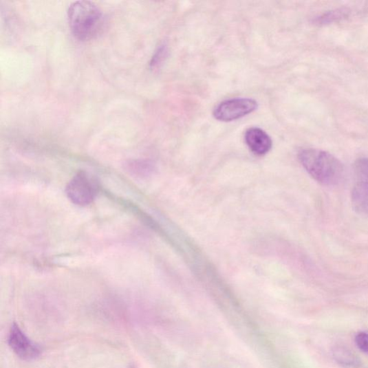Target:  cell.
Returning <instances> with one entry per match:
<instances>
[{"label": "cell", "mask_w": 368, "mask_h": 368, "mask_svg": "<svg viewBox=\"0 0 368 368\" xmlns=\"http://www.w3.org/2000/svg\"><path fill=\"white\" fill-rule=\"evenodd\" d=\"M299 159L311 177L325 186L338 184L344 175V166L339 160L328 152L317 149H303Z\"/></svg>", "instance_id": "6da1fadb"}, {"label": "cell", "mask_w": 368, "mask_h": 368, "mask_svg": "<svg viewBox=\"0 0 368 368\" xmlns=\"http://www.w3.org/2000/svg\"><path fill=\"white\" fill-rule=\"evenodd\" d=\"M68 21L77 39L88 41L98 34L104 23V15L94 3L77 1L69 8Z\"/></svg>", "instance_id": "7a4b0ae2"}, {"label": "cell", "mask_w": 368, "mask_h": 368, "mask_svg": "<svg viewBox=\"0 0 368 368\" xmlns=\"http://www.w3.org/2000/svg\"><path fill=\"white\" fill-rule=\"evenodd\" d=\"M98 191L97 180L85 171L76 173L67 187L69 199L78 206L90 204L97 197Z\"/></svg>", "instance_id": "3957f363"}, {"label": "cell", "mask_w": 368, "mask_h": 368, "mask_svg": "<svg viewBox=\"0 0 368 368\" xmlns=\"http://www.w3.org/2000/svg\"><path fill=\"white\" fill-rule=\"evenodd\" d=\"M258 102L250 98H235L219 103L214 109L213 116L217 120L230 122L253 113Z\"/></svg>", "instance_id": "277c9868"}, {"label": "cell", "mask_w": 368, "mask_h": 368, "mask_svg": "<svg viewBox=\"0 0 368 368\" xmlns=\"http://www.w3.org/2000/svg\"><path fill=\"white\" fill-rule=\"evenodd\" d=\"M356 182L351 202L360 215L368 216V158H362L355 164Z\"/></svg>", "instance_id": "5b68a950"}, {"label": "cell", "mask_w": 368, "mask_h": 368, "mask_svg": "<svg viewBox=\"0 0 368 368\" xmlns=\"http://www.w3.org/2000/svg\"><path fill=\"white\" fill-rule=\"evenodd\" d=\"M8 344L14 354L25 361L34 360L42 354L41 347L28 338L20 327L15 323L10 329Z\"/></svg>", "instance_id": "8992f818"}, {"label": "cell", "mask_w": 368, "mask_h": 368, "mask_svg": "<svg viewBox=\"0 0 368 368\" xmlns=\"http://www.w3.org/2000/svg\"><path fill=\"white\" fill-rule=\"evenodd\" d=\"M245 140L250 151L259 155L268 153L273 145L270 137L259 127L249 128Z\"/></svg>", "instance_id": "52a82bcc"}, {"label": "cell", "mask_w": 368, "mask_h": 368, "mask_svg": "<svg viewBox=\"0 0 368 368\" xmlns=\"http://www.w3.org/2000/svg\"><path fill=\"white\" fill-rule=\"evenodd\" d=\"M332 355L334 359L344 367H358L361 363L353 351L343 346L334 347Z\"/></svg>", "instance_id": "ba28073f"}, {"label": "cell", "mask_w": 368, "mask_h": 368, "mask_svg": "<svg viewBox=\"0 0 368 368\" xmlns=\"http://www.w3.org/2000/svg\"><path fill=\"white\" fill-rule=\"evenodd\" d=\"M349 10L347 9H339L328 12L317 19L316 22L320 24H327L336 22L348 17Z\"/></svg>", "instance_id": "9c48e42d"}, {"label": "cell", "mask_w": 368, "mask_h": 368, "mask_svg": "<svg viewBox=\"0 0 368 368\" xmlns=\"http://www.w3.org/2000/svg\"><path fill=\"white\" fill-rule=\"evenodd\" d=\"M167 54L166 46L162 45L160 46L152 58L151 67L152 68L158 67L165 59Z\"/></svg>", "instance_id": "30bf717a"}, {"label": "cell", "mask_w": 368, "mask_h": 368, "mask_svg": "<svg viewBox=\"0 0 368 368\" xmlns=\"http://www.w3.org/2000/svg\"><path fill=\"white\" fill-rule=\"evenodd\" d=\"M356 343L360 350L365 354H368V333H358L356 335Z\"/></svg>", "instance_id": "8fae6325"}]
</instances>
